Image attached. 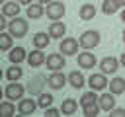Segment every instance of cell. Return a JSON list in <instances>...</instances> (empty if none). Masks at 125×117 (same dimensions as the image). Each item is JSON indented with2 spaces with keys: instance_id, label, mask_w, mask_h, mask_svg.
I'll return each instance as SVG.
<instances>
[{
  "instance_id": "cell-1",
  "label": "cell",
  "mask_w": 125,
  "mask_h": 117,
  "mask_svg": "<svg viewBox=\"0 0 125 117\" xmlns=\"http://www.w3.org/2000/svg\"><path fill=\"white\" fill-rule=\"evenodd\" d=\"M8 31L14 35V39H21V37L27 35V21H25L23 18L16 16V18L10 20V23H8Z\"/></svg>"
},
{
  "instance_id": "cell-2",
  "label": "cell",
  "mask_w": 125,
  "mask_h": 117,
  "mask_svg": "<svg viewBox=\"0 0 125 117\" xmlns=\"http://www.w3.org/2000/svg\"><path fill=\"white\" fill-rule=\"evenodd\" d=\"M80 47L82 49H88V51H92V49H96L98 45H100V31H96V29H86L82 35H80Z\"/></svg>"
},
{
  "instance_id": "cell-3",
  "label": "cell",
  "mask_w": 125,
  "mask_h": 117,
  "mask_svg": "<svg viewBox=\"0 0 125 117\" xmlns=\"http://www.w3.org/2000/svg\"><path fill=\"white\" fill-rule=\"evenodd\" d=\"M64 12H66V8H64L62 0H53V2L47 4V8H45V16H47L51 21L62 20V18H64Z\"/></svg>"
},
{
  "instance_id": "cell-4",
  "label": "cell",
  "mask_w": 125,
  "mask_h": 117,
  "mask_svg": "<svg viewBox=\"0 0 125 117\" xmlns=\"http://www.w3.org/2000/svg\"><path fill=\"white\" fill-rule=\"evenodd\" d=\"M25 92H27V86H21V84L16 80V82H10V84L6 86L4 96H6L8 99H12V101H20V99L23 98Z\"/></svg>"
},
{
  "instance_id": "cell-5",
  "label": "cell",
  "mask_w": 125,
  "mask_h": 117,
  "mask_svg": "<svg viewBox=\"0 0 125 117\" xmlns=\"http://www.w3.org/2000/svg\"><path fill=\"white\" fill-rule=\"evenodd\" d=\"M78 47H80V41L74 39V37H64V39H61V43H59V51H61L64 57L76 55V53H78Z\"/></svg>"
},
{
  "instance_id": "cell-6",
  "label": "cell",
  "mask_w": 125,
  "mask_h": 117,
  "mask_svg": "<svg viewBox=\"0 0 125 117\" xmlns=\"http://www.w3.org/2000/svg\"><path fill=\"white\" fill-rule=\"evenodd\" d=\"M37 107H39V103H37L33 98H21L20 103H18V113H20L21 117H25V115H33V113L37 111Z\"/></svg>"
},
{
  "instance_id": "cell-7",
  "label": "cell",
  "mask_w": 125,
  "mask_h": 117,
  "mask_svg": "<svg viewBox=\"0 0 125 117\" xmlns=\"http://www.w3.org/2000/svg\"><path fill=\"white\" fill-rule=\"evenodd\" d=\"M47 84H49V82H47V76H45V74H37L35 78H31V80L27 82V92L39 96V94H43V88H45Z\"/></svg>"
},
{
  "instance_id": "cell-8",
  "label": "cell",
  "mask_w": 125,
  "mask_h": 117,
  "mask_svg": "<svg viewBox=\"0 0 125 117\" xmlns=\"http://www.w3.org/2000/svg\"><path fill=\"white\" fill-rule=\"evenodd\" d=\"M47 68L53 72V70H62L64 68V64H66V58H64V55L59 51V53H51L49 57H47Z\"/></svg>"
},
{
  "instance_id": "cell-9",
  "label": "cell",
  "mask_w": 125,
  "mask_h": 117,
  "mask_svg": "<svg viewBox=\"0 0 125 117\" xmlns=\"http://www.w3.org/2000/svg\"><path fill=\"white\" fill-rule=\"evenodd\" d=\"M47 82H49V88L51 90H62L64 84L68 82V76H64L61 70H53V74L47 76Z\"/></svg>"
},
{
  "instance_id": "cell-10",
  "label": "cell",
  "mask_w": 125,
  "mask_h": 117,
  "mask_svg": "<svg viewBox=\"0 0 125 117\" xmlns=\"http://www.w3.org/2000/svg\"><path fill=\"white\" fill-rule=\"evenodd\" d=\"M27 62H29L31 68H39V66H43V64L47 62V57H45L43 49H33L31 53H27Z\"/></svg>"
},
{
  "instance_id": "cell-11",
  "label": "cell",
  "mask_w": 125,
  "mask_h": 117,
  "mask_svg": "<svg viewBox=\"0 0 125 117\" xmlns=\"http://www.w3.org/2000/svg\"><path fill=\"white\" fill-rule=\"evenodd\" d=\"M119 64H121V60H117V58H113V57H104V58L100 60V70H102L104 74H115L117 68H119Z\"/></svg>"
},
{
  "instance_id": "cell-12",
  "label": "cell",
  "mask_w": 125,
  "mask_h": 117,
  "mask_svg": "<svg viewBox=\"0 0 125 117\" xmlns=\"http://www.w3.org/2000/svg\"><path fill=\"white\" fill-rule=\"evenodd\" d=\"M88 86L92 88V90H105L107 86H109V82H107V78H105V74L100 70V74H92L90 78H88Z\"/></svg>"
},
{
  "instance_id": "cell-13",
  "label": "cell",
  "mask_w": 125,
  "mask_h": 117,
  "mask_svg": "<svg viewBox=\"0 0 125 117\" xmlns=\"http://www.w3.org/2000/svg\"><path fill=\"white\" fill-rule=\"evenodd\" d=\"M76 60H78V66H80V68H84V70H90V68H94V66H96V55H92L88 49H86L84 53H80Z\"/></svg>"
},
{
  "instance_id": "cell-14",
  "label": "cell",
  "mask_w": 125,
  "mask_h": 117,
  "mask_svg": "<svg viewBox=\"0 0 125 117\" xmlns=\"http://www.w3.org/2000/svg\"><path fill=\"white\" fill-rule=\"evenodd\" d=\"M8 60H10L12 64H20V62H23V60H27L25 49H23V47H12V49L8 51Z\"/></svg>"
},
{
  "instance_id": "cell-15",
  "label": "cell",
  "mask_w": 125,
  "mask_h": 117,
  "mask_svg": "<svg viewBox=\"0 0 125 117\" xmlns=\"http://www.w3.org/2000/svg\"><path fill=\"white\" fill-rule=\"evenodd\" d=\"M43 6H45V4H41V2H35V4L31 2V4L27 6V10H25L27 18H29V20H39V18H43V16H45Z\"/></svg>"
},
{
  "instance_id": "cell-16",
  "label": "cell",
  "mask_w": 125,
  "mask_h": 117,
  "mask_svg": "<svg viewBox=\"0 0 125 117\" xmlns=\"http://www.w3.org/2000/svg\"><path fill=\"white\" fill-rule=\"evenodd\" d=\"M64 31H66V25H64L61 20H57V21H53V23L49 25V35H51V39H62V37H64Z\"/></svg>"
},
{
  "instance_id": "cell-17",
  "label": "cell",
  "mask_w": 125,
  "mask_h": 117,
  "mask_svg": "<svg viewBox=\"0 0 125 117\" xmlns=\"http://www.w3.org/2000/svg\"><path fill=\"white\" fill-rule=\"evenodd\" d=\"M68 84H70L74 90H82L84 84H86V78H84V74H80V70H72V72L68 74Z\"/></svg>"
},
{
  "instance_id": "cell-18",
  "label": "cell",
  "mask_w": 125,
  "mask_h": 117,
  "mask_svg": "<svg viewBox=\"0 0 125 117\" xmlns=\"http://www.w3.org/2000/svg\"><path fill=\"white\" fill-rule=\"evenodd\" d=\"M100 105H102V111H111L113 107H115V94H111V92H105V94H102L100 96Z\"/></svg>"
},
{
  "instance_id": "cell-19",
  "label": "cell",
  "mask_w": 125,
  "mask_h": 117,
  "mask_svg": "<svg viewBox=\"0 0 125 117\" xmlns=\"http://www.w3.org/2000/svg\"><path fill=\"white\" fill-rule=\"evenodd\" d=\"M2 14L4 16H8V18H16L18 14H20V2L16 0H8V2H4L2 4Z\"/></svg>"
},
{
  "instance_id": "cell-20",
  "label": "cell",
  "mask_w": 125,
  "mask_h": 117,
  "mask_svg": "<svg viewBox=\"0 0 125 117\" xmlns=\"http://www.w3.org/2000/svg\"><path fill=\"white\" fill-rule=\"evenodd\" d=\"M78 16H80L82 21L94 20V18H96V6H94V4H82L80 10H78Z\"/></svg>"
},
{
  "instance_id": "cell-21",
  "label": "cell",
  "mask_w": 125,
  "mask_h": 117,
  "mask_svg": "<svg viewBox=\"0 0 125 117\" xmlns=\"http://www.w3.org/2000/svg\"><path fill=\"white\" fill-rule=\"evenodd\" d=\"M76 109H78V101H76V99H72V98L62 99V103H61V111H62V115H74Z\"/></svg>"
},
{
  "instance_id": "cell-22",
  "label": "cell",
  "mask_w": 125,
  "mask_h": 117,
  "mask_svg": "<svg viewBox=\"0 0 125 117\" xmlns=\"http://www.w3.org/2000/svg\"><path fill=\"white\" fill-rule=\"evenodd\" d=\"M49 39H51L49 33L39 31V33L33 35V47H35V49H45V47H49Z\"/></svg>"
},
{
  "instance_id": "cell-23",
  "label": "cell",
  "mask_w": 125,
  "mask_h": 117,
  "mask_svg": "<svg viewBox=\"0 0 125 117\" xmlns=\"http://www.w3.org/2000/svg\"><path fill=\"white\" fill-rule=\"evenodd\" d=\"M107 88H109V90H111V94H115V96L123 94V92H125V78H121V76L111 78V82H109V86H107Z\"/></svg>"
},
{
  "instance_id": "cell-24",
  "label": "cell",
  "mask_w": 125,
  "mask_h": 117,
  "mask_svg": "<svg viewBox=\"0 0 125 117\" xmlns=\"http://www.w3.org/2000/svg\"><path fill=\"white\" fill-rule=\"evenodd\" d=\"M10 82H16V80H20L21 76H23V70H21V66L20 64H12V66H8L6 68V74H4Z\"/></svg>"
},
{
  "instance_id": "cell-25",
  "label": "cell",
  "mask_w": 125,
  "mask_h": 117,
  "mask_svg": "<svg viewBox=\"0 0 125 117\" xmlns=\"http://www.w3.org/2000/svg\"><path fill=\"white\" fill-rule=\"evenodd\" d=\"M14 45V35L10 31H2L0 33V51H10Z\"/></svg>"
},
{
  "instance_id": "cell-26",
  "label": "cell",
  "mask_w": 125,
  "mask_h": 117,
  "mask_svg": "<svg viewBox=\"0 0 125 117\" xmlns=\"http://www.w3.org/2000/svg\"><path fill=\"white\" fill-rule=\"evenodd\" d=\"M0 115L2 117H14L16 115V105L12 103V99H4L2 101V105H0Z\"/></svg>"
},
{
  "instance_id": "cell-27",
  "label": "cell",
  "mask_w": 125,
  "mask_h": 117,
  "mask_svg": "<svg viewBox=\"0 0 125 117\" xmlns=\"http://www.w3.org/2000/svg\"><path fill=\"white\" fill-rule=\"evenodd\" d=\"M82 111H84V115H86V117H98V115H100V111H102L100 99H98V101H94V103H90V105H84V107H82Z\"/></svg>"
},
{
  "instance_id": "cell-28",
  "label": "cell",
  "mask_w": 125,
  "mask_h": 117,
  "mask_svg": "<svg viewBox=\"0 0 125 117\" xmlns=\"http://www.w3.org/2000/svg\"><path fill=\"white\" fill-rule=\"evenodd\" d=\"M98 99H100V98L96 96V90H92V88H90L88 92H84V94H82V98H80V105L84 107V105H90V103H94V101H98Z\"/></svg>"
},
{
  "instance_id": "cell-29",
  "label": "cell",
  "mask_w": 125,
  "mask_h": 117,
  "mask_svg": "<svg viewBox=\"0 0 125 117\" xmlns=\"http://www.w3.org/2000/svg\"><path fill=\"white\" fill-rule=\"evenodd\" d=\"M37 103H39V107H41V109L51 107V105H53V94H49V92L39 94V96H37Z\"/></svg>"
},
{
  "instance_id": "cell-30",
  "label": "cell",
  "mask_w": 125,
  "mask_h": 117,
  "mask_svg": "<svg viewBox=\"0 0 125 117\" xmlns=\"http://www.w3.org/2000/svg\"><path fill=\"white\" fill-rule=\"evenodd\" d=\"M119 10V6L115 4V0H104L102 2V12L105 14V16H111V14H115Z\"/></svg>"
},
{
  "instance_id": "cell-31",
  "label": "cell",
  "mask_w": 125,
  "mask_h": 117,
  "mask_svg": "<svg viewBox=\"0 0 125 117\" xmlns=\"http://www.w3.org/2000/svg\"><path fill=\"white\" fill-rule=\"evenodd\" d=\"M59 115H62V111L57 109V107H47L45 109V117H59Z\"/></svg>"
},
{
  "instance_id": "cell-32",
  "label": "cell",
  "mask_w": 125,
  "mask_h": 117,
  "mask_svg": "<svg viewBox=\"0 0 125 117\" xmlns=\"http://www.w3.org/2000/svg\"><path fill=\"white\" fill-rule=\"evenodd\" d=\"M109 115H111V117H125V109H123V107H113V109L109 111Z\"/></svg>"
},
{
  "instance_id": "cell-33",
  "label": "cell",
  "mask_w": 125,
  "mask_h": 117,
  "mask_svg": "<svg viewBox=\"0 0 125 117\" xmlns=\"http://www.w3.org/2000/svg\"><path fill=\"white\" fill-rule=\"evenodd\" d=\"M6 18H8V16H4V14L0 16V29H8V23H10V21H6Z\"/></svg>"
},
{
  "instance_id": "cell-34",
  "label": "cell",
  "mask_w": 125,
  "mask_h": 117,
  "mask_svg": "<svg viewBox=\"0 0 125 117\" xmlns=\"http://www.w3.org/2000/svg\"><path fill=\"white\" fill-rule=\"evenodd\" d=\"M115 4H117L119 8H125V0H115Z\"/></svg>"
},
{
  "instance_id": "cell-35",
  "label": "cell",
  "mask_w": 125,
  "mask_h": 117,
  "mask_svg": "<svg viewBox=\"0 0 125 117\" xmlns=\"http://www.w3.org/2000/svg\"><path fill=\"white\" fill-rule=\"evenodd\" d=\"M18 2H20V4H23V6H29L33 0H18Z\"/></svg>"
},
{
  "instance_id": "cell-36",
  "label": "cell",
  "mask_w": 125,
  "mask_h": 117,
  "mask_svg": "<svg viewBox=\"0 0 125 117\" xmlns=\"http://www.w3.org/2000/svg\"><path fill=\"white\" fill-rule=\"evenodd\" d=\"M37 2H41V4H45V6H47V4H51L53 0H37Z\"/></svg>"
},
{
  "instance_id": "cell-37",
  "label": "cell",
  "mask_w": 125,
  "mask_h": 117,
  "mask_svg": "<svg viewBox=\"0 0 125 117\" xmlns=\"http://www.w3.org/2000/svg\"><path fill=\"white\" fill-rule=\"evenodd\" d=\"M119 60H121V64H123V66H125V53H123V55H121V57H119Z\"/></svg>"
},
{
  "instance_id": "cell-38",
  "label": "cell",
  "mask_w": 125,
  "mask_h": 117,
  "mask_svg": "<svg viewBox=\"0 0 125 117\" xmlns=\"http://www.w3.org/2000/svg\"><path fill=\"white\" fill-rule=\"evenodd\" d=\"M121 21L125 23V8H123V12H121Z\"/></svg>"
},
{
  "instance_id": "cell-39",
  "label": "cell",
  "mask_w": 125,
  "mask_h": 117,
  "mask_svg": "<svg viewBox=\"0 0 125 117\" xmlns=\"http://www.w3.org/2000/svg\"><path fill=\"white\" fill-rule=\"evenodd\" d=\"M123 43H125V29H123Z\"/></svg>"
},
{
  "instance_id": "cell-40",
  "label": "cell",
  "mask_w": 125,
  "mask_h": 117,
  "mask_svg": "<svg viewBox=\"0 0 125 117\" xmlns=\"http://www.w3.org/2000/svg\"><path fill=\"white\" fill-rule=\"evenodd\" d=\"M4 2H8V0H4Z\"/></svg>"
},
{
  "instance_id": "cell-41",
  "label": "cell",
  "mask_w": 125,
  "mask_h": 117,
  "mask_svg": "<svg viewBox=\"0 0 125 117\" xmlns=\"http://www.w3.org/2000/svg\"><path fill=\"white\" fill-rule=\"evenodd\" d=\"M62 2H64V0H62Z\"/></svg>"
}]
</instances>
